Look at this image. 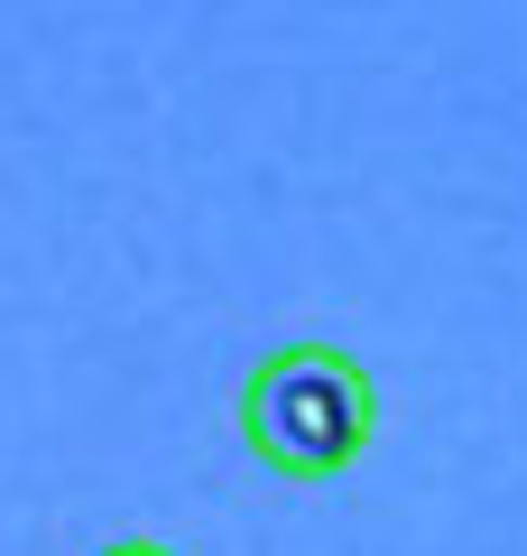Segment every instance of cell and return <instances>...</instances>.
I'll return each mask as SVG.
<instances>
[{"instance_id": "1", "label": "cell", "mask_w": 527, "mask_h": 556, "mask_svg": "<svg viewBox=\"0 0 527 556\" xmlns=\"http://www.w3.org/2000/svg\"><path fill=\"white\" fill-rule=\"evenodd\" d=\"M241 437L287 482H343L380 437V390L343 343H278L241 380Z\"/></svg>"}, {"instance_id": "2", "label": "cell", "mask_w": 527, "mask_h": 556, "mask_svg": "<svg viewBox=\"0 0 527 556\" xmlns=\"http://www.w3.org/2000/svg\"><path fill=\"white\" fill-rule=\"evenodd\" d=\"M93 556H176L167 538H112V547H93Z\"/></svg>"}]
</instances>
